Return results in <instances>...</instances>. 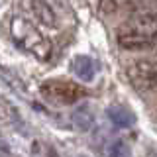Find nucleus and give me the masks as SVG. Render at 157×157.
<instances>
[{"instance_id": "obj_6", "label": "nucleus", "mask_w": 157, "mask_h": 157, "mask_svg": "<svg viewBox=\"0 0 157 157\" xmlns=\"http://www.w3.org/2000/svg\"><path fill=\"white\" fill-rule=\"evenodd\" d=\"M116 39H118V45L126 49V51H149V49L155 47V39L128 33V32H118Z\"/></svg>"}, {"instance_id": "obj_8", "label": "nucleus", "mask_w": 157, "mask_h": 157, "mask_svg": "<svg viewBox=\"0 0 157 157\" xmlns=\"http://www.w3.org/2000/svg\"><path fill=\"white\" fill-rule=\"evenodd\" d=\"M110 157H132L130 147L126 144H114L112 149H110Z\"/></svg>"}, {"instance_id": "obj_4", "label": "nucleus", "mask_w": 157, "mask_h": 157, "mask_svg": "<svg viewBox=\"0 0 157 157\" xmlns=\"http://www.w3.org/2000/svg\"><path fill=\"white\" fill-rule=\"evenodd\" d=\"M118 32H128L144 37H157V10H140L132 16L128 22H124Z\"/></svg>"}, {"instance_id": "obj_2", "label": "nucleus", "mask_w": 157, "mask_h": 157, "mask_svg": "<svg viewBox=\"0 0 157 157\" xmlns=\"http://www.w3.org/2000/svg\"><path fill=\"white\" fill-rule=\"evenodd\" d=\"M39 92L51 104H59V106H71L77 104L78 100L86 98L88 90L81 82L75 81H65V78H51L45 81L39 86Z\"/></svg>"}, {"instance_id": "obj_3", "label": "nucleus", "mask_w": 157, "mask_h": 157, "mask_svg": "<svg viewBox=\"0 0 157 157\" xmlns=\"http://www.w3.org/2000/svg\"><path fill=\"white\" fill-rule=\"evenodd\" d=\"M126 77L137 90H151L157 86V61L141 59L126 67Z\"/></svg>"}, {"instance_id": "obj_1", "label": "nucleus", "mask_w": 157, "mask_h": 157, "mask_svg": "<svg viewBox=\"0 0 157 157\" xmlns=\"http://www.w3.org/2000/svg\"><path fill=\"white\" fill-rule=\"evenodd\" d=\"M10 36L24 51L32 53L41 61H47L51 55V41L36 28L32 20L24 16H14L10 22Z\"/></svg>"}, {"instance_id": "obj_7", "label": "nucleus", "mask_w": 157, "mask_h": 157, "mask_svg": "<svg viewBox=\"0 0 157 157\" xmlns=\"http://www.w3.org/2000/svg\"><path fill=\"white\" fill-rule=\"evenodd\" d=\"M126 2L128 0H98L96 10H98L100 16H112V14H116Z\"/></svg>"}, {"instance_id": "obj_5", "label": "nucleus", "mask_w": 157, "mask_h": 157, "mask_svg": "<svg viewBox=\"0 0 157 157\" xmlns=\"http://www.w3.org/2000/svg\"><path fill=\"white\" fill-rule=\"evenodd\" d=\"M24 10L32 16L39 26H45L49 29L59 28V18L57 12L53 10V6L47 0H22Z\"/></svg>"}]
</instances>
